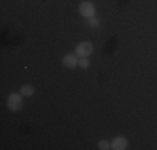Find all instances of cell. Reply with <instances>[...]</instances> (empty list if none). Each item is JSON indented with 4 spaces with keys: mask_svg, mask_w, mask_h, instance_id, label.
<instances>
[{
    "mask_svg": "<svg viewBox=\"0 0 157 150\" xmlns=\"http://www.w3.org/2000/svg\"><path fill=\"white\" fill-rule=\"evenodd\" d=\"M22 97H24L22 93H10L9 99H7V105H9L10 110H13V112L20 110V107H22Z\"/></svg>",
    "mask_w": 157,
    "mask_h": 150,
    "instance_id": "1",
    "label": "cell"
},
{
    "mask_svg": "<svg viewBox=\"0 0 157 150\" xmlns=\"http://www.w3.org/2000/svg\"><path fill=\"white\" fill-rule=\"evenodd\" d=\"M78 10H80L82 17H85V18L95 17V5L92 2H82L80 7H78Z\"/></svg>",
    "mask_w": 157,
    "mask_h": 150,
    "instance_id": "2",
    "label": "cell"
},
{
    "mask_svg": "<svg viewBox=\"0 0 157 150\" xmlns=\"http://www.w3.org/2000/svg\"><path fill=\"white\" fill-rule=\"evenodd\" d=\"M92 52H94V45L90 42H82V43H78L77 48H75V54L78 57H89Z\"/></svg>",
    "mask_w": 157,
    "mask_h": 150,
    "instance_id": "3",
    "label": "cell"
},
{
    "mask_svg": "<svg viewBox=\"0 0 157 150\" xmlns=\"http://www.w3.org/2000/svg\"><path fill=\"white\" fill-rule=\"evenodd\" d=\"M110 147L114 148V150H124V148H127V138H124V137H115L114 142L110 144Z\"/></svg>",
    "mask_w": 157,
    "mask_h": 150,
    "instance_id": "4",
    "label": "cell"
},
{
    "mask_svg": "<svg viewBox=\"0 0 157 150\" xmlns=\"http://www.w3.org/2000/svg\"><path fill=\"white\" fill-rule=\"evenodd\" d=\"M77 57H78V55H75V54L65 55V57H63V65L69 67V69H74V67H77V63H78Z\"/></svg>",
    "mask_w": 157,
    "mask_h": 150,
    "instance_id": "5",
    "label": "cell"
},
{
    "mask_svg": "<svg viewBox=\"0 0 157 150\" xmlns=\"http://www.w3.org/2000/svg\"><path fill=\"white\" fill-rule=\"evenodd\" d=\"M20 93L24 97H30L32 93H33V87L32 85H24V87H22V90H20Z\"/></svg>",
    "mask_w": 157,
    "mask_h": 150,
    "instance_id": "6",
    "label": "cell"
},
{
    "mask_svg": "<svg viewBox=\"0 0 157 150\" xmlns=\"http://www.w3.org/2000/svg\"><path fill=\"white\" fill-rule=\"evenodd\" d=\"M99 148H100V150H109V148H112V147H110V144H109V142L100 140V142H99Z\"/></svg>",
    "mask_w": 157,
    "mask_h": 150,
    "instance_id": "7",
    "label": "cell"
},
{
    "mask_svg": "<svg viewBox=\"0 0 157 150\" xmlns=\"http://www.w3.org/2000/svg\"><path fill=\"white\" fill-rule=\"evenodd\" d=\"M78 65H80L82 69H87V67H89V60H87V57H82L80 60H78Z\"/></svg>",
    "mask_w": 157,
    "mask_h": 150,
    "instance_id": "8",
    "label": "cell"
},
{
    "mask_svg": "<svg viewBox=\"0 0 157 150\" xmlns=\"http://www.w3.org/2000/svg\"><path fill=\"white\" fill-rule=\"evenodd\" d=\"M89 22H90V25H97L99 24V20H97L95 17H92V18H89Z\"/></svg>",
    "mask_w": 157,
    "mask_h": 150,
    "instance_id": "9",
    "label": "cell"
}]
</instances>
